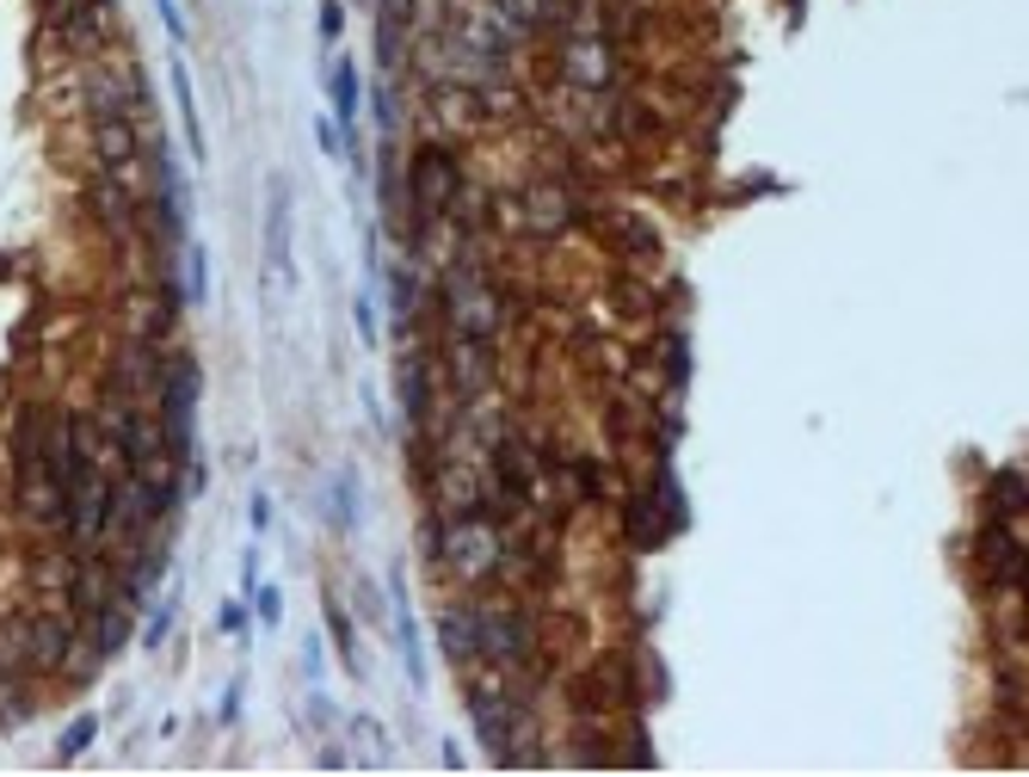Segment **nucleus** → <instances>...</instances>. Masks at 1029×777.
I'll list each match as a JSON object with an SVG mask.
<instances>
[{
	"label": "nucleus",
	"mask_w": 1029,
	"mask_h": 777,
	"mask_svg": "<svg viewBox=\"0 0 1029 777\" xmlns=\"http://www.w3.org/2000/svg\"><path fill=\"white\" fill-rule=\"evenodd\" d=\"M198 396H204V370L191 352H167L161 358V382H155V420L167 438V457L179 469L191 463V420H198Z\"/></svg>",
	"instance_id": "nucleus-1"
},
{
	"label": "nucleus",
	"mask_w": 1029,
	"mask_h": 777,
	"mask_svg": "<svg viewBox=\"0 0 1029 777\" xmlns=\"http://www.w3.org/2000/svg\"><path fill=\"white\" fill-rule=\"evenodd\" d=\"M19 636H25V667L32 673H62V660L81 636V617L74 611H37V617L19 623Z\"/></svg>",
	"instance_id": "nucleus-2"
},
{
	"label": "nucleus",
	"mask_w": 1029,
	"mask_h": 777,
	"mask_svg": "<svg viewBox=\"0 0 1029 777\" xmlns=\"http://www.w3.org/2000/svg\"><path fill=\"white\" fill-rule=\"evenodd\" d=\"M450 191H457V167H450L445 149H419L413 155V173H407V198H413V216L426 223L438 210L450 204Z\"/></svg>",
	"instance_id": "nucleus-3"
},
{
	"label": "nucleus",
	"mask_w": 1029,
	"mask_h": 777,
	"mask_svg": "<svg viewBox=\"0 0 1029 777\" xmlns=\"http://www.w3.org/2000/svg\"><path fill=\"white\" fill-rule=\"evenodd\" d=\"M86 210H93V223L105 228V235H130L137 228V191L123 186L118 173H93V186H86Z\"/></svg>",
	"instance_id": "nucleus-4"
},
{
	"label": "nucleus",
	"mask_w": 1029,
	"mask_h": 777,
	"mask_svg": "<svg viewBox=\"0 0 1029 777\" xmlns=\"http://www.w3.org/2000/svg\"><path fill=\"white\" fill-rule=\"evenodd\" d=\"M130 629H137V617H130V604H123V599H105L99 611H86V617H81V641L99 660L118 655L123 641H130Z\"/></svg>",
	"instance_id": "nucleus-5"
},
{
	"label": "nucleus",
	"mask_w": 1029,
	"mask_h": 777,
	"mask_svg": "<svg viewBox=\"0 0 1029 777\" xmlns=\"http://www.w3.org/2000/svg\"><path fill=\"white\" fill-rule=\"evenodd\" d=\"M265 272H272V291L291 284V191L284 179L272 186V210H265Z\"/></svg>",
	"instance_id": "nucleus-6"
},
{
	"label": "nucleus",
	"mask_w": 1029,
	"mask_h": 777,
	"mask_svg": "<svg viewBox=\"0 0 1029 777\" xmlns=\"http://www.w3.org/2000/svg\"><path fill=\"white\" fill-rule=\"evenodd\" d=\"M137 155H142L137 118H93V161H99L105 173H123Z\"/></svg>",
	"instance_id": "nucleus-7"
},
{
	"label": "nucleus",
	"mask_w": 1029,
	"mask_h": 777,
	"mask_svg": "<svg viewBox=\"0 0 1029 777\" xmlns=\"http://www.w3.org/2000/svg\"><path fill=\"white\" fill-rule=\"evenodd\" d=\"M327 99H333V123H340L345 137H358V111H364V74L352 56H340L333 69H327Z\"/></svg>",
	"instance_id": "nucleus-8"
},
{
	"label": "nucleus",
	"mask_w": 1029,
	"mask_h": 777,
	"mask_svg": "<svg viewBox=\"0 0 1029 777\" xmlns=\"http://www.w3.org/2000/svg\"><path fill=\"white\" fill-rule=\"evenodd\" d=\"M475 623H481V655H494V660H524L531 655V629H524L518 617L475 611Z\"/></svg>",
	"instance_id": "nucleus-9"
},
{
	"label": "nucleus",
	"mask_w": 1029,
	"mask_h": 777,
	"mask_svg": "<svg viewBox=\"0 0 1029 777\" xmlns=\"http://www.w3.org/2000/svg\"><path fill=\"white\" fill-rule=\"evenodd\" d=\"M450 562H457V568L463 574H481L487 568V562H494V550H499V537L487 531V525H475V518H463V525H450Z\"/></svg>",
	"instance_id": "nucleus-10"
},
{
	"label": "nucleus",
	"mask_w": 1029,
	"mask_h": 777,
	"mask_svg": "<svg viewBox=\"0 0 1029 777\" xmlns=\"http://www.w3.org/2000/svg\"><path fill=\"white\" fill-rule=\"evenodd\" d=\"M980 555H986V568L998 574V587L1012 592L1017 574H1024V537H1017V525H1005V531H986V537H980Z\"/></svg>",
	"instance_id": "nucleus-11"
},
{
	"label": "nucleus",
	"mask_w": 1029,
	"mask_h": 777,
	"mask_svg": "<svg viewBox=\"0 0 1029 777\" xmlns=\"http://www.w3.org/2000/svg\"><path fill=\"white\" fill-rule=\"evenodd\" d=\"M438 641H445L450 660H475V655H481V623H475V611H469V604H450L445 623H438Z\"/></svg>",
	"instance_id": "nucleus-12"
},
{
	"label": "nucleus",
	"mask_w": 1029,
	"mask_h": 777,
	"mask_svg": "<svg viewBox=\"0 0 1029 777\" xmlns=\"http://www.w3.org/2000/svg\"><path fill=\"white\" fill-rule=\"evenodd\" d=\"M395 641H401V655H407V679H413V685H426V655H419V623H413V604H407V587H401V574H395Z\"/></svg>",
	"instance_id": "nucleus-13"
},
{
	"label": "nucleus",
	"mask_w": 1029,
	"mask_h": 777,
	"mask_svg": "<svg viewBox=\"0 0 1029 777\" xmlns=\"http://www.w3.org/2000/svg\"><path fill=\"white\" fill-rule=\"evenodd\" d=\"M173 99H179V118H186V149L198 161H210V142H204V123H198V99H191V69L173 56Z\"/></svg>",
	"instance_id": "nucleus-14"
},
{
	"label": "nucleus",
	"mask_w": 1029,
	"mask_h": 777,
	"mask_svg": "<svg viewBox=\"0 0 1029 777\" xmlns=\"http://www.w3.org/2000/svg\"><path fill=\"white\" fill-rule=\"evenodd\" d=\"M395 382H401V408H407V420L419 426V420H426V358H419V352H407V358H401V370H395Z\"/></svg>",
	"instance_id": "nucleus-15"
},
{
	"label": "nucleus",
	"mask_w": 1029,
	"mask_h": 777,
	"mask_svg": "<svg viewBox=\"0 0 1029 777\" xmlns=\"http://www.w3.org/2000/svg\"><path fill=\"white\" fill-rule=\"evenodd\" d=\"M179 266H186L179 296H186V303H204V296H210V254L198 242H186V247H179Z\"/></svg>",
	"instance_id": "nucleus-16"
},
{
	"label": "nucleus",
	"mask_w": 1029,
	"mask_h": 777,
	"mask_svg": "<svg viewBox=\"0 0 1029 777\" xmlns=\"http://www.w3.org/2000/svg\"><path fill=\"white\" fill-rule=\"evenodd\" d=\"M327 629H333V641H340L345 667L358 673V636H352V617H345V611H340V599H327Z\"/></svg>",
	"instance_id": "nucleus-17"
},
{
	"label": "nucleus",
	"mask_w": 1029,
	"mask_h": 777,
	"mask_svg": "<svg viewBox=\"0 0 1029 777\" xmlns=\"http://www.w3.org/2000/svg\"><path fill=\"white\" fill-rule=\"evenodd\" d=\"M389 303H395V321H407V315H413V303H419V278H413L407 266H401V272L389 278Z\"/></svg>",
	"instance_id": "nucleus-18"
},
{
	"label": "nucleus",
	"mask_w": 1029,
	"mask_h": 777,
	"mask_svg": "<svg viewBox=\"0 0 1029 777\" xmlns=\"http://www.w3.org/2000/svg\"><path fill=\"white\" fill-rule=\"evenodd\" d=\"M1017 506H1024V475H1017V469H1005V475H998V513L1017 525Z\"/></svg>",
	"instance_id": "nucleus-19"
},
{
	"label": "nucleus",
	"mask_w": 1029,
	"mask_h": 777,
	"mask_svg": "<svg viewBox=\"0 0 1029 777\" xmlns=\"http://www.w3.org/2000/svg\"><path fill=\"white\" fill-rule=\"evenodd\" d=\"M93 734H99V716H81V722L62 734V760H74V753H86L93 746Z\"/></svg>",
	"instance_id": "nucleus-20"
},
{
	"label": "nucleus",
	"mask_w": 1029,
	"mask_h": 777,
	"mask_svg": "<svg viewBox=\"0 0 1029 777\" xmlns=\"http://www.w3.org/2000/svg\"><path fill=\"white\" fill-rule=\"evenodd\" d=\"M167 629H173V599H161L155 617L142 623V641H149V648H161V641H167Z\"/></svg>",
	"instance_id": "nucleus-21"
},
{
	"label": "nucleus",
	"mask_w": 1029,
	"mask_h": 777,
	"mask_svg": "<svg viewBox=\"0 0 1029 777\" xmlns=\"http://www.w3.org/2000/svg\"><path fill=\"white\" fill-rule=\"evenodd\" d=\"M333 518H340V525L358 518V487H352V475H340V487H333Z\"/></svg>",
	"instance_id": "nucleus-22"
},
{
	"label": "nucleus",
	"mask_w": 1029,
	"mask_h": 777,
	"mask_svg": "<svg viewBox=\"0 0 1029 777\" xmlns=\"http://www.w3.org/2000/svg\"><path fill=\"white\" fill-rule=\"evenodd\" d=\"M604 50H573V81H604Z\"/></svg>",
	"instance_id": "nucleus-23"
},
{
	"label": "nucleus",
	"mask_w": 1029,
	"mask_h": 777,
	"mask_svg": "<svg viewBox=\"0 0 1029 777\" xmlns=\"http://www.w3.org/2000/svg\"><path fill=\"white\" fill-rule=\"evenodd\" d=\"M253 599H259V623L272 629V623L284 617V599H277V587H253Z\"/></svg>",
	"instance_id": "nucleus-24"
},
{
	"label": "nucleus",
	"mask_w": 1029,
	"mask_h": 777,
	"mask_svg": "<svg viewBox=\"0 0 1029 777\" xmlns=\"http://www.w3.org/2000/svg\"><path fill=\"white\" fill-rule=\"evenodd\" d=\"M161 7V25H167L173 44H186V13H179V0H155Z\"/></svg>",
	"instance_id": "nucleus-25"
},
{
	"label": "nucleus",
	"mask_w": 1029,
	"mask_h": 777,
	"mask_svg": "<svg viewBox=\"0 0 1029 777\" xmlns=\"http://www.w3.org/2000/svg\"><path fill=\"white\" fill-rule=\"evenodd\" d=\"M358 728V741H364V760H389V753H382V734H377V722H352Z\"/></svg>",
	"instance_id": "nucleus-26"
},
{
	"label": "nucleus",
	"mask_w": 1029,
	"mask_h": 777,
	"mask_svg": "<svg viewBox=\"0 0 1029 777\" xmlns=\"http://www.w3.org/2000/svg\"><path fill=\"white\" fill-rule=\"evenodd\" d=\"M345 32V7H340V0H327V7H321V37H340Z\"/></svg>",
	"instance_id": "nucleus-27"
},
{
	"label": "nucleus",
	"mask_w": 1029,
	"mask_h": 777,
	"mask_svg": "<svg viewBox=\"0 0 1029 777\" xmlns=\"http://www.w3.org/2000/svg\"><path fill=\"white\" fill-rule=\"evenodd\" d=\"M247 525H253V537L272 525V501H265V494H253V501H247Z\"/></svg>",
	"instance_id": "nucleus-28"
},
{
	"label": "nucleus",
	"mask_w": 1029,
	"mask_h": 777,
	"mask_svg": "<svg viewBox=\"0 0 1029 777\" xmlns=\"http://www.w3.org/2000/svg\"><path fill=\"white\" fill-rule=\"evenodd\" d=\"M377 123H382V137L395 130V93L389 86H377Z\"/></svg>",
	"instance_id": "nucleus-29"
},
{
	"label": "nucleus",
	"mask_w": 1029,
	"mask_h": 777,
	"mask_svg": "<svg viewBox=\"0 0 1029 777\" xmlns=\"http://www.w3.org/2000/svg\"><path fill=\"white\" fill-rule=\"evenodd\" d=\"M358 328H364V340H377V309H370V296H358Z\"/></svg>",
	"instance_id": "nucleus-30"
},
{
	"label": "nucleus",
	"mask_w": 1029,
	"mask_h": 777,
	"mask_svg": "<svg viewBox=\"0 0 1029 777\" xmlns=\"http://www.w3.org/2000/svg\"><path fill=\"white\" fill-rule=\"evenodd\" d=\"M223 629H228V636H240V629H247V611H240V604H223Z\"/></svg>",
	"instance_id": "nucleus-31"
}]
</instances>
